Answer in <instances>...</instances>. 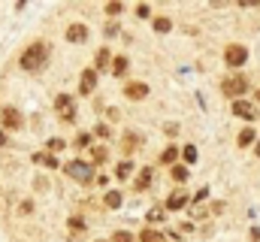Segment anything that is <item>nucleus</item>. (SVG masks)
Segmentation results:
<instances>
[{"label": "nucleus", "mask_w": 260, "mask_h": 242, "mask_svg": "<svg viewBox=\"0 0 260 242\" xmlns=\"http://www.w3.org/2000/svg\"><path fill=\"white\" fill-rule=\"evenodd\" d=\"M45 58H48V45H45V42H33V45H27L24 55H21V70H27V73L42 70V67H45Z\"/></svg>", "instance_id": "f257e3e1"}, {"label": "nucleus", "mask_w": 260, "mask_h": 242, "mask_svg": "<svg viewBox=\"0 0 260 242\" xmlns=\"http://www.w3.org/2000/svg\"><path fill=\"white\" fill-rule=\"evenodd\" d=\"M64 170H67L70 179H76V182H82V185H88V182L94 179V167H88L85 161H70Z\"/></svg>", "instance_id": "f03ea898"}, {"label": "nucleus", "mask_w": 260, "mask_h": 242, "mask_svg": "<svg viewBox=\"0 0 260 242\" xmlns=\"http://www.w3.org/2000/svg\"><path fill=\"white\" fill-rule=\"evenodd\" d=\"M245 88H248V85H245L242 76H227V79L221 82V91H224L227 97H236V100H239V94H245Z\"/></svg>", "instance_id": "7ed1b4c3"}, {"label": "nucleus", "mask_w": 260, "mask_h": 242, "mask_svg": "<svg viewBox=\"0 0 260 242\" xmlns=\"http://www.w3.org/2000/svg\"><path fill=\"white\" fill-rule=\"evenodd\" d=\"M224 58H227V67H242L248 61V52H245V45H227Z\"/></svg>", "instance_id": "20e7f679"}, {"label": "nucleus", "mask_w": 260, "mask_h": 242, "mask_svg": "<svg viewBox=\"0 0 260 242\" xmlns=\"http://www.w3.org/2000/svg\"><path fill=\"white\" fill-rule=\"evenodd\" d=\"M55 109L61 112V118H64V121H73V118H76V106H73L70 94H58V100H55Z\"/></svg>", "instance_id": "39448f33"}, {"label": "nucleus", "mask_w": 260, "mask_h": 242, "mask_svg": "<svg viewBox=\"0 0 260 242\" xmlns=\"http://www.w3.org/2000/svg\"><path fill=\"white\" fill-rule=\"evenodd\" d=\"M0 121H3V127L18 130V127H21V112L12 109V106H3V109H0Z\"/></svg>", "instance_id": "423d86ee"}, {"label": "nucleus", "mask_w": 260, "mask_h": 242, "mask_svg": "<svg viewBox=\"0 0 260 242\" xmlns=\"http://www.w3.org/2000/svg\"><path fill=\"white\" fill-rule=\"evenodd\" d=\"M233 115H239V118H248V121H251V118H257V109H254L248 100H242V97H239V100H233Z\"/></svg>", "instance_id": "0eeeda50"}, {"label": "nucleus", "mask_w": 260, "mask_h": 242, "mask_svg": "<svg viewBox=\"0 0 260 242\" xmlns=\"http://www.w3.org/2000/svg\"><path fill=\"white\" fill-rule=\"evenodd\" d=\"M67 39L70 42H85L88 39V27L85 24H70L67 27Z\"/></svg>", "instance_id": "6e6552de"}, {"label": "nucleus", "mask_w": 260, "mask_h": 242, "mask_svg": "<svg viewBox=\"0 0 260 242\" xmlns=\"http://www.w3.org/2000/svg\"><path fill=\"white\" fill-rule=\"evenodd\" d=\"M124 94H127L130 100H142V97L148 94V85H145V82H130V85L124 88Z\"/></svg>", "instance_id": "1a4fd4ad"}, {"label": "nucleus", "mask_w": 260, "mask_h": 242, "mask_svg": "<svg viewBox=\"0 0 260 242\" xmlns=\"http://www.w3.org/2000/svg\"><path fill=\"white\" fill-rule=\"evenodd\" d=\"M94 85H97V70H85V73H82V85H79V91H82V94H91Z\"/></svg>", "instance_id": "9d476101"}, {"label": "nucleus", "mask_w": 260, "mask_h": 242, "mask_svg": "<svg viewBox=\"0 0 260 242\" xmlns=\"http://www.w3.org/2000/svg\"><path fill=\"white\" fill-rule=\"evenodd\" d=\"M148 185H151V170L145 167V170H142V173L136 176V191H145Z\"/></svg>", "instance_id": "9b49d317"}, {"label": "nucleus", "mask_w": 260, "mask_h": 242, "mask_svg": "<svg viewBox=\"0 0 260 242\" xmlns=\"http://www.w3.org/2000/svg\"><path fill=\"white\" fill-rule=\"evenodd\" d=\"M188 203V194H173L170 200H167V209H182Z\"/></svg>", "instance_id": "f8f14e48"}, {"label": "nucleus", "mask_w": 260, "mask_h": 242, "mask_svg": "<svg viewBox=\"0 0 260 242\" xmlns=\"http://www.w3.org/2000/svg\"><path fill=\"white\" fill-rule=\"evenodd\" d=\"M112 73H115V76H124V73H127V58H115V61H112Z\"/></svg>", "instance_id": "ddd939ff"}, {"label": "nucleus", "mask_w": 260, "mask_h": 242, "mask_svg": "<svg viewBox=\"0 0 260 242\" xmlns=\"http://www.w3.org/2000/svg\"><path fill=\"white\" fill-rule=\"evenodd\" d=\"M136 142H139V139H136V133H124V142H121V149L130 155V152L136 149Z\"/></svg>", "instance_id": "4468645a"}, {"label": "nucleus", "mask_w": 260, "mask_h": 242, "mask_svg": "<svg viewBox=\"0 0 260 242\" xmlns=\"http://www.w3.org/2000/svg\"><path fill=\"white\" fill-rule=\"evenodd\" d=\"M130 170H133V164H130V161H121V164L115 167V176H118V179H127Z\"/></svg>", "instance_id": "2eb2a0df"}, {"label": "nucleus", "mask_w": 260, "mask_h": 242, "mask_svg": "<svg viewBox=\"0 0 260 242\" xmlns=\"http://www.w3.org/2000/svg\"><path fill=\"white\" fill-rule=\"evenodd\" d=\"M106 206H109V209H118V206H121V194H118V191H109V194H106Z\"/></svg>", "instance_id": "dca6fc26"}, {"label": "nucleus", "mask_w": 260, "mask_h": 242, "mask_svg": "<svg viewBox=\"0 0 260 242\" xmlns=\"http://www.w3.org/2000/svg\"><path fill=\"white\" fill-rule=\"evenodd\" d=\"M139 239H142V242H167L158 230H142V236H139Z\"/></svg>", "instance_id": "f3484780"}, {"label": "nucleus", "mask_w": 260, "mask_h": 242, "mask_svg": "<svg viewBox=\"0 0 260 242\" xmlns=\"http://www.w3.org/2000/svg\"><path fill=\"white\" fill-rule=\"evenodd\" d=\"M251 142H254V130H251V127H245V130L239 133V146H251Z\"/></svg>", "instance_id": "a211bd4d"}, {"label": "nucleus", "mask_w": 260, "mask_h": 242, "mask_svg": "<svg viewBox=\"0 0 260 242\" xmlns=\"http://www.w3.org/2000/svg\"><path fill=\"white\" fill-rule=\"evenodd\" d=\"M176 155H179V152H176L173 146H167V149H164V155H161V161H164V164H173V161H176Z\"/></svg>", "instance_id": "6ab92c4d"}, {"label": "nucleus", "mask_w": 260, "mask_h": 242, "mask_svg": "<svg viewBox=\"0 0 260 242\" xmlns=\"http://www.w3.org/2000/svg\"><path fill=\"white\" fill-rule=\"evenodd\" d=\"M33 161H36V164H45V167H58V161H55L51 155H33Z\"/></svg>", "instance_id": "aec40b11"}, {"label": "nucleus", "mask_w": 260, "mask_h": 242, "mask_svg": "<svg viewBox=\"0 0 260 242\" xmlns=\"http://www.w3.org/2000/svg\"><path fill=\"white\" fill-rule=\"evenodd\" d=\"M170 27H173V21H170V18H154V30H161V33H164V30H170Z\"/></svg>", "instance_id": "412c9836"}, {"label": "nucleus", "mask_w": 260, "mask_h": 242, "mask_svg": "<svg viewBox=\"0 0 260 242\" xmlns=\"http://www.w3.org/2000/svg\"><path fill=\"white\" fill-rule=\"evenodd\" d=\"M173 179L176 182H185L188 179V167H173Z\"/></svg>", "instance_id": "4be33fe9"}, {"label": "nucleus", "mask_w": 260, "mask_h": 242, "mask_svg": "<svg viewBox=\"0 0 260 242\" xmlns=\"http://www.w3.org/2000/svg\"><path fill=\"white\" fill-rule=\"evenodd\" d=\"M185 161H188V164H194V161H197V149H194V146H188V149H185Z\"/></svg>", "instance_id": "5701e85b"}, {"label": "nucleus", "mask_w": 260, "mask_h": 242, "mask_svg": "<svg viewBox=\"0 0 260 242\" xmlns=\"http://www.w3.org/2000/svg\"><path fill=\"white\" fill-rule=\"evenodd\" d=\"M121 9H124V6H121V3H106V12H109V15H118V12H121Z\"/></svg>", "instance_id": "b1692460"}, {"label": "nucleus", "mask_w": 260, "mask_h": 242, "mask_svg": "<svg viewBox=\"0 0 260 242\" xmlns=\"http://www.w3.org/2000/svg\"><path fill=\"white\" fill-rule=\"evenodd\" d=\"M64 149V139H48V152H61Z\"/></svg>", "instance_id": "393cba45"}, {"label": "nucleus", "mask_w": 260, "mask_h": 242, "mask_svg": "<svg viewBox=\"0 0 260 242\" xmlns=\"http://www.w3.org/2000/svg\"><path fill=\"white\" fill-rule=\"evenodd\" d=\"M106 161V149H94V164H103Z\"/></svg>", "instance_id": "a878e982"}, {"label": "nucleus", "mask_w": 260, "mask_h": 242, "mask_svg": "<svg viewBox=\"0 0 260 242\" xmlns=\"http://www.w3.org/2000/svg\"><path fill=\"white\" fill-rule=\"evenodd\" d=\"M115 242H136V239H133L127 230H121V233H115Z\"/></svg>", "instance_id": "bb28decb"}, {"label": "nucleus", "mask_w": 260, "mask_h": 242, "mask_svg": "<svg viewBox=\"0 0 260 242\" xmlns=\"http://www.w3.org/2000/svg\"><path fill=\"white\" fill-rule=\"evenodd\" d=\"M88 142H91V136H88V133H79V139H76V146H79V149H85Z\"/></svg>", "instance_id": "cd10ccee"}, {"label": "nucleus", "mask_w": 260, "mask_h": 242, "mask_svg": "<svg viewBox=\"0 0 260 242\" xmlns=\"http://www.w3.org/2000/svg\"><path fill=\"white\" fill-rule=\"evenodd\" d=\"M161 218H164V209H151L148 212V221H161Z\"/></svg>", "instance_id": "c85d7f7f"}, {"label": "nucleus", "mask_w": 260, "mask_h": 242, "mask_svg": "<svg viewBox=\"0 0 260 242\" xmlns=\"http://www.w3.org/2000/svg\"><path fill=\"white\" fill-rule=\"evenodd\" d=\"M106 61H109V52H106V49H103V52H100V55H97V67H103V64H106Z\"/></svg>", "instance_id": "c756f323"}, {"label": "nucleus", "mask_w": 260, "mask_h": 242, "mask_svg": "<svg viewBox=\"0 0 260 242\" xmlns=\"http://www.w3.org/2000/svg\"><path fill=\"white\" fill-rule=\"evenodd\" d=\"M94 133H97V136H109V127H106V124H97Z\"/></svg>", "instance_id": "7c9ffc66"}, {"label": "nucleus", "mask_w": 260, "mask_h": 242, "mask_svg": "<svg viewBox=\"0 0 260 242\" xmlns=\"http://www.w3.org/2000/svg\"><path fill=\"white\" fill-rule=\"evenodd\" d=\"M136 15H139V18H145V15H148V6H145V3H139V6H136Z\"/></svg>", "instance_id": "2f4dec72"}, {"label": "nucleus", "mask_w": 260, "mask_h": 242, "mask_svg": "<svg viewBox=\"0 0 260 242\" xmlns=\"http://www.w3.org/2000/svg\"><path fill=\"white\" fill-rule=\"evenodd\" d=\"M0 146H6V136H3V130H0Z\"/></svg>", "instance_id": "473e14b6"}, {"label": "nucleus", "mask_w": 260, "mask_h": 242, "mask_svg": "<svg viewBox=\"0 0 260 242\" xmlns=\"http://www.w3.org/2000/svg\"><path fill=\"white\" fill-rule=\"evenodd\" d=\"M257 158H260V142H257Z\"/></svg>", "instance_id": "72a5a7b5"}, {"label": "nucleus", "mask_w": 260, "mask_h": 242, "mask_svg": "<svg viewBox=\"0 0 260 242\" xmlns=\"http://www.w3.org/2000/svg\"><path fill=\"white\" fill-rule=\"evenodd\" d=\"M257 100H260V94H257Z\"/></svg>", "instance_id": "f704fd0d"}]
</instances>
